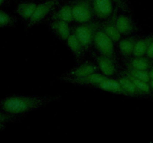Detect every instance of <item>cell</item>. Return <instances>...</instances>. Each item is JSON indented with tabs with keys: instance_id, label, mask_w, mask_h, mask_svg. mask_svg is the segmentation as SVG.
<instances>
[{
	"instance_id": "1",
	"label": "cell",
	"mask_w": 153,
	"mask_h": 143,
	"mask_svg": "<svg viewBox=\"0 0 153 143\" xmlns=\"http://www.w3.org/2000/svg\"><path fill=\"white\" fill-rule=\"evenodd\" d=\"M49 101L46 97L11 96L1 101V109L5 113L13 115L25 113L44 105Z\"/></svg>"
},
{
	"instance_id": "2",
	"label": "cell",
	"mask_w": 153,
	"mask_h": 143,
	"mask_svg": "<svg viewBox=\"0 0 153 143\" xmlns=\"http://www.w3.org/2000/svg\"><path fill=\"white\" fill-rule=\"evenodd\" d=\"M100 28V23H84L75 28L74 34L82 43L84 49H87L94 42V37Z\"/></svg>"
},
{
	"instance_id": "3",
	"label": "cell",
	"mask_w": 153,
	"mask_h": 143,
	"mask_svg": "<svg viewBox=\"0 0 153 143\" xmlns=\"http://www.w3.org/2000/svg\"><path fill=\"white\" fill-rule=\"evenodd\" d=\"M73 19L79 23H88L94 16L92 0H79L72 6Z\"/></svg>"
},
{
	"instance_id": "4",
	"label": "cell",
	"mask_w": 153,
	"mask_h": 143,
	"mask_svg": "<svg viewBox=\"0 0 153 143\" xmlns=\"http://www.w3.org/2000/svg\"><path fill=\"white\" fill-rule=\"evenodd\" d=\"M94 43L97 50L102 55L115 59L114 41L104 32L103 30L99 29L94 37Z\"/></svg>"
},
{
	"instance_id": "5",
	"label": "cell",
	"mask_w": 153,
	"mask_h": 143,
	"mask_svg": "<svg viewBox=\"0 0 153 143\" xmlns=\"http://www.w3.org/2000/svg\"><path fill=\"white\" fill-rule=\"evenodd\" d=\"M56 4V0H49V1L37 4L32 16L29 19L28 27L33 26L37 22L41 21L51 11V10L53 8V7Z\"/></svg>"
},
{
	"instance_id": "6",
	"label": "cell",
	"mask_w": 153,
	"mask_h": 143,
	"mask_svg": "<svg viewBox=\"0 0 153 143\" xmlns=\"http://www.w3.org/2000/svg\"><path fill=\"white\" fill-rule=\"evenodd\" d=\"M94 13L100 19H107L113 11L111 0H92Z\"/></svg>"
},
{
	"instance_id": "7",
	"label": "cell",
	"mask_w": 153,
	"mask_h": 143,
	"mask_svg": "<svg viewBox=\"0 0 153 143\" xmlns=\"http://www.w3.org/2000/svg\"><path fill=\"white\" fill-rule=\"evenodd\" d=\"M105 78H107V76L96 72L81 77H65L66 80L70 83L80 85H93L95 86Z\"/></svg>"
},
{
	"instance_id": "8",
	"label": "cell",
	"mask_w": 153,
	"mask_h": 143,
	"mask_svg": "<svg viewBox=\"0 0 153 143\" xmlns=\"http://www.w3.org/2000/svg\"><path fill=\"white\" fill-rule=\"evenodd\" d=\"M97 87L99 89H102L103 91H106V92H111V93L115 94H121V95H128L126 91L124 90L123 88L121 86L120 83L118 80H115V79L111 78H105L104 80L97 85Z\"/></svg>"
},
{
	"instance_id": "9",
	"label": "cell",
	"mask_w": 153,
	"mask_h": 143,
	"mask_svg": "<svg viewBox=\"0 0 153 143\" xmlns=\"http://www.w3.org/2000/svg\"><path fill=\"white\" fill-rule=\"evenodd\" d=\"M115 25L121 34L128 35L135 31L136 28L134 24L130 18L125 15L118 16L115 19Z\"/></svg>"
},
{
	"instance_id": "10",
	"label": "cell",
	"mask_w": 153,
	"mask_h": 143,
	"mask_svg": "<svg viewBox=\"0 0 153 143\" xmlns=\"http://www.w3.org/2000/svg\"><path fill=\"white\" fill-rule=\"evenodd\" d=\"M97 64L102 74L105 76L113 75L116 72L114 60L108 57L100 55L97 57Z\"/></svg>"
},
{
	"instance_id": "11",
	"label": "cell",
	"mask_w": 153,
	"mask_h": 143,
	"mask_svg": "<svg viewBox=\"0 0 153 143\" xmlns=\"http://www.w3.org/2000/svg\"><path fill=\"white\" fill-rule=\"evenodd\" d=\"M97 70V66L92 63H86L80 65L76 68L73 69L71 71L69 72L67 74V77H81L88 74L95 73Z\"/></svg>"
},
{
	"instance_id": "12",
	"label": "cell",
	"mask_w": 153,
	"mask_h": 143,
	"mask_svg": "<svg viewBox=\"0 0 153 143\" xmlns=\"http://www.w3.org/2000/svg\"><path fill=\"white\" fill-rule=\"evenodd\" d=\"M152 42L153 34L143 39L137 40L136 42L135 46H134L133 55L134 57H143L144 55H146L148 49Z\"/></svg>"
},
{
	"instance_id": "13",
	"label": "cell",
	"mask_w": 153,
	"mask_h": 143,
	"mask_svg": "<svg viewBox=\"0 0 153 143\" xmlns=\"http://www.w3.org/2000/svg\"><path fill=\"white\" fill-rule=\"evenodd\" d=\"M51 28L58 34V35L62 40H67V38L70 36V28L68 22H64V21L56 20L55 22H52L51 25Z\"/></svg>"
},
{
	"instance_id": "14",
	"label": "cell",
	"mask_w": 153,
	"mask_h": 143,
	"mask_svg": "<svg viewBox=\"0 0 153 143\" xmlns=\"http://www.w3.org/2000/svg\"><path fill=\"white\" fill-rule=\"evenodd\" d=\"M150 58L144 57H135L131 59L128 63V68L139 70H148L152 67V62Z\"/></svg>"
},
{
	"instance_id": "15",
	"label": "cell",
	"mask_w": 153,
	"mask_h": 143,
	"mask_svg": "<svg viewBox=\"0 0 153 143\" xmlns=\"http://www.w3.org/2000/svg\"><path fill=\"white\" fill-rule=\"evenodd\" d=\"M137 40L134 37H128L120 40L119 43V48L121 54L125 57H128L133 55Z\"/></svg>"
},
{
	"instance_id": "16",
	"label": "cell",
	"mask_w": 153,
	"mask_h": 143,
	"mask_svg": "<svg viewBox=\"0 0 153 143\" xmlns=\"http://www.w3.org/2000/svg\"><path fill=\"white\" fill-rule=\"evenodd\" d=\"M118 80H119L121 86H122V87L123 88V89L126 91V92L128 95H143L142 92L136 87V86L134 84L132 80L127 75L121 77Z\"/></svg>"
},
{
	"instance_id": "17",
	"label": "cell",
	"mask_w": 153,
	"mask_h": 143,
	"mask_svg": "<svg viewBox=\"0 0 153 143\" xmlns=\"http://www.w3.org/2000/svg\"><path fill=\"white\" fill-rule=\"evenodd\" d=\"M52 19H55V20L64 21L67 22L73 21L74 19H73L72 7L68 4L64 5L52 16Z\"/></svg>"
},
{
	"instance_id": "18",
	"label": "cell",
	"mask_w": 153,
	"mask_h": 143,
	"mask_svg": "<svg viewBox=\"0 0 153 143\" xmlns=\"http://www.w3.org/2000/svg\"><path fill=\"white\" fill-rule=\"evenodd\" d=\"M37 4L32 2L21 3L16 7V13L24 19H30L32 16Z\"/></svg>"
},
{
	"instance_id": "19",
	"label": "cell",
	"mask_w": 153,
	"mask_h": 143,
	"mask_svg": "<svg viewBox=\"0 0 153 143\" xmlns=\"http://www.w3.org/2000/svg\"><path fill=\"white\" fill-rule=\"evenodd\" d=\"M67 43L68 47L70 48V50L73 53V55L76 57L77 59L80 58L82 56V52H83V46H82V43L79 42L78 38L75 34H70V37L67 38Z\"/></svg>"
},
{
	"instance_id": "20",
	"label": "cell",
	"mask_w": 153,
	"mask_h": 143,
	"mask_svg": "<svg viewBox=\"0 0 153 143\" xmlns=\"http://www.w3.org/2000/svg\"><path fill=\"white\" fill-rule=\"evenodd\" d=\"M102 30L114 42H117L120 40L121 34L115 25V19H114L113 22L111 21L105 24Z\"/></svg>"
},
{
	"instance_id": "21",
	"label": "cell",
	"mask_w": 153,
	"mask_h": 143,
	"mask_svg": "<svg viewBox=\"0 0 153 143\" xmlns=\"http://www.w3.org/2000/svg\"><path fill=\"white\" fill-rule=\"evenodd\" d=\"M126 74H128V75L131 76V77H134V78L138 79V80H141L143 81L147 82V83H149V81H150L149 72L147 70H139L128 68Z\"/></svg>"
},
{
	"instance_id": "22",
	"label": "cell",
	"mask_w": 153,
	"mask_h": 143,
	"mask_svg": "<svg viewBox=\"0 0 153 143\" xmlns=\"http://www.w3.org/2000/svg\"><path fill=\"white\" fill-rule=\"evenodd\" d=\"M126 75L132 80V82L134 83V84L135 85L136 87L142 92V94H149V92H150L151 87L149 83L143 81V80H138V79L137 78H134V77H131V76L128 75V74H126Z\"/></svg>"
},
{
	"instance_id": "23",
	"label": "cell",
	"mask_w": 153,
	"mask_h": 143,
	"mask_svg": "<svg viewBox=\"0 0 153 143\" xmlns=\"http://www.w3.org/2000/svg\"><path fill=\"white\" fill-rule=\"evenodd\" d=\"M13 23V19L8 13L0 10V28L8 26Z\"/></svg>"
},
{
	"instance_id": "24",
	"label": "cell",
	"mask_w": 153,
	"mask_h": 143,
	"mask_svg": "<svg viewBox=\"0 0 153 143\" xmlns=\"http://www.w3.org/2000/svg\"><path fill=\"white\" fill-rule=\"evenodd\" d=\"M16 119V115L0 112V123H7Z\"/></svg>"
},
{
	"instance_id": "25",
	"label": "cell",
	"mask_w": 153,
	"mask_h": 143,
	"mask_svg": "<svg viewBox=\"0 0 153 143\" xmlns=\"http://www.w3.org/2000/svg\"><path fill=\"white\" fill-rule=\"evenodd\" d=\"M111 1H114L117 5V7H119L123 11H128V6L126 4L124 0H111Z\"/></svg>"
},
{
	"instance_id": "26",
	"label": "cell",
	"mask_w": 153,
	"mask_h": 143,
	"mask_svg": "<svg viewBox=\"0 0 153 143\" xmlns=\"http://www.w3.org/2000/svg\"><path fill=\"white\" fill-rule=\"evenodd\" d=\"M146 56H147V57L150 58V59H153V42L152 44H151V46H149V49H148Z\"/></svg>"
},
{
	"instance_id": "27",
	"label": "cell",
	"mask_w": 153,
	"mask_h": 143,
	"mask_svg": "<svg viewBox=\"0 0 153 143\" xmlns=\"http://www.w3.org/2000/svg\"><path fill=\"white\" fill-rule=\"evenodd\" d=\"M149 77H150V80H153V65L150 68V70L149 71Z\"/></svg>"
},
{
	"instance_id": "28",
	"label": "cell",
	"mask_w": 153,
	"mask_h": 143,
	"mask_svg": "<svg viewBox=\"0 0 153 143\" xmlns=\"http://www.w3.org/2000/svg\"><path fill=\"white\" fill-rule=\"evenodd\" d=\"M5 126H4V123H0V131L3 130L4 129Z\"/></svg>"
},
{
	"instance_id": "29",
	"label": "cell",
	"mask_w": 153,
	"mask_h": 143,
	"mask_svg": "<svg viewBox=\"0 0 153 143\" xmlns=\"http://www.w3.org/2000/svg\"><path fill=\"white\" fill-rule=\"evenodd\" d=\"M149 85H150V87H151V89H152L153 90V80H151L150 81H149Z\"/></svg>"
},
{
	"instance_id": "30",
	"label": "cell",
	"mask_w": 153,
	"mask_h": 143,
	"mask_svg": "<svg viewBox=\"0 0 153 143\" xmlns=\"http://www.w3.org/2000/svg\"><path fill=\"white\" fill-rule=\"evenodd\" d=\"M3 1H4V0H0V5H1V4H2Z\"/></svg>"
}]
</instances>
